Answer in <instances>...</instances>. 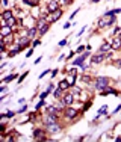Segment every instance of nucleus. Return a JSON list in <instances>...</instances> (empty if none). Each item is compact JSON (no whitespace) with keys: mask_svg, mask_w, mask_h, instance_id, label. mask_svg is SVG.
I'll return each mask as SVG.
<instances>
[{"mask_svg":"<svg viewBox=\"0 0 121 142\" xmlns=\"http://www.w3.org/2000/svg\"><path fill=\"white\" fill-rule=\"evenodd\" d=\"M14 115H15V112H12V110H8V112L5 113V117H6V118H12Z\"/></svg>","mask_w":121,"mask_h":142,"instance_id":"nucleus-23","label":"nucleus"},{"mask_svg":"<svg viewBox=\"0 0 121 142\" xmlns=\"http://www.w3.org/2000/svg\"><path fill=\"white\" fill-rule=\"evenodd\" d=\"M74 97H76L74 94H65L64 97H62V100L65 101L67 106H73V103H74Z\"/></svg>","mask_w":121,"mask_h":142,"instance_id":"nucleus-8","label":"nucleus"},{"mask_svg":"<svg viewBox=\"0 0 121 142\" xmlns=\"http://www.w3.org/2000/svg\"><path fill=\"white\" fill-rule=\"evenodd\" d=\"M27 73H29V71H26V73H24V74H21V76H20V79H18V83H21L23 80H24V77H26V76H27Z\"/></svg>","mask_w":121,"mask_h":142,"instance_id":"nucleus-27","label":"nucleus"},{"mask_svg":"<svg viewBox=\"0 0 121 142\" xmlns=\"http://www.w3.org/2000/svg\"><path fill=\"white\" fill-rule=\"evenodd\" d=\"M61 17H62V12H61V11L52 12V17L49 18V23H55V21H58V20H59Z\"/></svg>","mask_w":121,"mask_h":142,"instance_id":"nucleus-11","label":"nucleus"},{"mask_svg":"<svg viewBox=\"0 0 121 142\" xmlns=\"http://www.w3.org/2000/svg\"><path fill=\"white\" fill-rule=\"evenodd\" d=\"M82 80H83V83H89V82H91V77H89V76H83V77H82Z\"/></svg>","mask_w":121,"mask_h":142,"instance_id":"nucleus-25","label":"nucleus"},{"mask_svg":"<svg viewBox=\"0 0 121 142\" xmlns=\"http://www.w3.org/2000/svg\"><path fill=\"white\" fill-rule=\"evenodd\" d=\"M71 88H73V94H74V95H80V94H82V91H80L79 88H74V86H71Z\"/></svg>","mask_w":121,"mask_h":142,"instance_id":"nucleus-22","label":"nucleus"},{"mask_svg":"<svg viewBox=\"0 0 121 142\" xmlns=\"http://www.w3.org/2000/svg\"><path fill=\"white\" fill-rule=\"evenodd\" d=\"M47 95H49V92H47V91H44L43 94L39 95V98H41V100H45V98H47Z\"/></svg>","mask_w":121,"mask_h":142,"instance_id":"nucleus-29","label":"nucleus"},{"mask_svg":"<svg viewBox=\"0 0 121 142\" xmlns=\"http://www.w3.org/2000/svg\"><path fill=\"white\" fill-rule=\"evenodd\" d=\"M32 53H33V48H30V50H29V51H27V55H26V56H27V58H29V56H32Z\"/></svg>","mask_w":121,"mask_h":142,"instance_id":"nucleus-36","label":"nucleus"},{"mask_svg":"<svg viewBox=\"0 0 121 142\" xmlns=\"http://www.w3.org/2000/svg\"><path fill=\"white\" fill-rule=\"evenodd\" d=\"M26 110H27V106L24 104L23 107H20V109H18V113H23V112H26Z\"/></svg>","mask_w":121,"mask_h":142,"instance_id":"nucleus-33","label":"nucleus"},{"mask_svg":"<svg viewBox=\"0 0 121 142\" xmlns=\"http://www.w3.org/2000/svg\"><path fill=\"white\" fill-rule=\"evenodd\" d=\"M59 2L58 0H50L49 3H47V11H49V14H52V12H56L59 11Z\"/></svg>","mask_w":121,"mask_h":142,"instance_id":"nucleus-3","label":"nucleus"},{"mask_svg":"<svg viewBox=\"0 0 121 142\" xmlns=\"http://www.w3.org/2000/svg\"><path fill=\"white\" fill-rule=\"evenodd\" d=\"M61 130V126L55 122V124H50V126H47V131L49 133H58V131Z\"/></svg>","mask_w":121,"mask_h":142,"instance_id":"nucleus-10","label":"nucleus"},{"mask_svg":"<svg viewBox=\"0 0 121 142\" xmlns=\"http://www.w3.org/2000/svg\"><path fill=\"white\" fill-rule=\"evenodd\" d=\"M95 89L100 91V92H103V91H106L108 89V86H109V77H97L95 79Z\"/></svg>","mask_w":121,"mask_h":142,"instance_id":"nucleus-1","label":"nucleus"},{"mask_svg":"<svg viewBox=\"0 0 121 142\" xmlns=\"http://www.w3.org/2000/svg\"><path fill=\"white\" fill-rule=\"evenodd\" d=\"M47 24H50V23H49V20H45V18H39V20H38V23H36V27H38V30H43Z\"/></svg>","mask_w":121,"mask_h":142,"instance_id":"nucleus-12","label":"nucleus"},{"mask_svg":"<svg viewBox=\"0 0 121 142\" xmlns=\"http://www.w3.org/2000/svg\"><path fill=\"white\" fill-rule=\"evenodd\" d=\"M61 95H62V89L58 86V89H56L55 92H53V97H55L56 100H59V98H61Z\"/></svg>","mask_w":121,"mask_h":142,"instance_id":"nucleus-19","label":"nucleus"},{"mask_svg":"<svg viewBox=\"0 0 121 142\" xmlns=\"http://www.w3.org/2000/svg\"><path fill=\"white\" fill-rule=\"evenodd\" d=\"M83 50H85V46H79V47H77V53H83Z\"/></svg>","mask_w":121,"mask_h":142,"instance_id":"nucleus-31","label":"nucleus"},{"mask_svg":"<svg viewBox=\"0 0 121 142\" xmlns=\"http://www.w3.org/2000/svg\"><path fill=\"white\" fill-rule=\"evenodd\" d=\"M104 59H106V55L100 51L99 55H94V56L91 58V62H92V64L95 65V64H101V62H103V60H104Z\"/></svg>","mask_w":121,"mask_h":142,"instance_id":"nucleus-5","label":"nucleus"},{"mask_svg":"<svg viewBox=\"0 0 121 142\" xmlns=\"http://www.w3.org/2000/svg\"><path fill=\"white\" fill-rule=\"evenodd\" d=\"M6 24H8V26H11V27H14V26L17 24V20H15V17H12V18H9V20H6Z\"/></svg>","mask_w":121,"mask_h":142,"instance_id":"nucleus-21","label":"nucleus"},{"mask_svg":"<svg viewBox=\"0 0 121 142\" xmlns=\"http://www.w3.org/2000/svg\"><path fill=\"white\" fill-rule=\"evenodd\" d=\"M41 60H43V56H39V58H38V59L35 60V65H36V64H39V62H41Z\"/></svg>","mask_w":121,"mask_h":142,"instance_id":"nucleus-37","label":"nucleus"},{"mask_svg":"<svg viewBox=\"0 0 121 142\" xmlns=\"http://www.w3.org/2000/svg\"><path fill=\"white\" fill-rule=\"evenodd\" d=\"M106 112H108V106H106V104H103V106L100 107V110L97 112V117H95V118H99L100 115H103V113H106Z\"/></svg>","mask_w":121,"mask_h":142,"instance_id":"nucleus-18","label":"nucleus"},{"mask_svg":"<svg viewBox=\"0 0 121 142\" xmlns=\"http://www.w3.org/2000/svg\"><path fill=\"white\" fill-rule=\"evenodd\" d=\"M58 86H59V88H61L62 91H67V89H68V88H70L71 85L68 83V80H62V82H59V85H58Z\"/></svg>","mask_w":121,"mask_h":142,"instance_id":"nucleus-15","label":"nucleus"},{"mask_svg":"<svg viewBox=\"0 0 121 142\" xmlns=\"http://www.w3.org/2000/svg\"><path fill=\"white\" fill-rule=\"evenodd\" d=\"M88 55H89V51H88V53H85V55H82L79 59H76L74 62H73V65H76V67H77V65H80V67H82V65H83V60L86 59V56H88Z\"/></svg>","mask_w":121,"mask_h":142,"instance_id":"nucleus-13","label":"nucleus"},{"mask_svg":"<svg viewBox=\"0 0 121 142\" xmlns=\"http://www.w3.org/2000/svg\"><path fill=\"white\" fill-rule=\"evenodd\" d=\"M55 122H58V113H47V117L44 118L45 126H50V124H55Z\"/></svg>","mask_w":121,"mask_h":142,"instance_id":"nucleus-4","label":"nucleus"},{"mask_svg":"<svg viewBox=\"0 0 121 142\" xmlns=\"http://www.w3.org/2000/svg\"><path fill=\"white\" fill-rule=\"evenodd\" d=\"M64 113H65V117H67V118L73 119V118H76V117H77L79 110H77V109H74L73 106H67L65 109H64Z\"/></svg>","mask_w":121,"mask_h":142,"instance_id":"nucleus-2","label":"nucleus"},{"mask_svg":"<svg viewBox=\"0 0 121 142\" xmlns=\"http://www.w3.org/2000/svg\"><path fill=\"white\" fill-rule=\"evenodd\" d=\"M33 46H35V47L39 46V39H35V41H33Z\"/></svg>","mask_w":121,"mask_h":142,"instance_id":"nucleus-39","label":"nucleus"},{"mask_svg":"<svg viewBox=\"0 0 121 142\" xmlns=\"http://www.w3.org/2000/svg\"><path fill=\"white\" fill-rule=\"evenodd\" d=\"M49 27H50V24H47V26H45V27H44V29H43V30H39V33H41V35H44L45 32L49 30Z\"/></svg>","mask_w":121,"mask_h":142,"instance_id":"nucleus-28","label":"nucleus"},{"mask_svg":"<svg viewBox=\"0 0 121 142\" xmlns=\"http://www.w3.org/2000/svg\"><path fill=\"white\" fill-rule=\"evenodd\" d=\"M70 27H71V23H70V21L64 24V29H70Z\"/></svg>","mask_w":121,"mask_h":142,"instance_id":"nucleus-35","label":"nucleus"},{"mask_svg":"<svg viewBox=\"0 0 121 142\" xmlns=\"http://www.w3.org/2000/svg\"><path fill=\"white\" fill-rule=\"evenodd\" d=\"M33 138H35V139H45V138H47V135H45L44 130L36 129V130H33Z\"/></svg>","mask_w":121,"mask_h":142,"instance_id":"nucleus-9","label":"nucleus"},{"mask_svg":"<svg viewBox=\"0 0 121 142\" xmlns=\"http://www.w3.org/2000/svg\"><path fill=\"white\" fill-rule=\"evenodd\" d=\"M110 44H112V50H121V35L115 36Z\"/></svg>","mask_w":121,"mask_h":142,"instance_id":"nucleus-7","label":"nucleus"},{"mask_svg":"<svg viewBox=\"0 0 121 142\" xmlns=\"http://www.w3.org/2000/svg\"><path fill=\"white\" fill-rule=\"evenodd\" d=\"M36 30H38V27H30V29L27 30V36H29L30 39H33L35 35H36Z\"/></svg>","mask_w":121,"mask_h":142,"instance_id":"nucleus-16","label":"nucleus"},{"mask_svg":"<svg viewBox=\"0 0 121 142\" xmlns=\"http://www.w3.org/2000/svg\"><path fill=\"white\" fill-rule=\"evenodd\" d=\"M45 91H47V92L50 94V92L53 91V85H52V83H49V86H47V89H45Z\"/></svg>","mask_w":121,"mask_h":142,"instance_id":"nucleus-30","label":"nucleus"},{"mask_svg":"<svg viewBox=\"0 0 121 142\" xmlns=\"http://www.w3.org/2000/svg\"><path fill=\"white\" fill-rule=\"evenodd\" d=\"M110 48H112V44H109V42H103L101 47H100V51H101V53H108Z\"/></svg>","mask_w":121,"mask_h":142,"instance_id":"nucleus-14","label":"nucleus"},{"mask_svg":"<svg viewBox=\"0 0 121 142\" xmlns=\"http://www.w3.org/2000/svg\"><path fill=\"white\" fill-rule=\"evenodd\" d=\"M67 44V39H62V41H59V47H64Z\"/></svg>","mask_w":121,"mask_h":142,"instance_id":"nucleus-34","label":"nucleus"},{"mask_svg":"<svg viewBox=\"0 0 121 142\" xmlns=\"http://www.w3.org/2000/svg\"><path fill=\"white\" fill-rule=\"evenodd\" d=\"M49 73H50V70H45V71H43V73L39 74V79H43V77H44V76H47Z\"/></svg>","mask_w":121,"mask_h":142,"instance_id":"nucleus-32","label":"nucleus"},{"mask_svg":"<svg viewBox=\"0 0 121 142\" xmlns=\"http://www.w3.org/2000/svg\"><path fill=\"white\" fill-rule=\"evenodd\" d=\"M0 92H2V94L6 92V86H2V88H0Z\"/></svg>","mask_w":121,"mask_h":142,"instance_id":"nucleus-40","label":"nucleus"},{"mask_svg":"<svg viewBox=\"0 0 121 142\" xmlns=\"http://www.w3.org/2000/svg\"><path fill=\"white\" fill-rule=\"evenodd\" d=\"M43 106H44V100H41V101L35 106V109H36V110H39V107H43Z\"/></svg>","mask_w":121,"mask_h":142,"instance_id":"nucleus-26","label":"nucleus"},{"mask_svg":"<svg viewBox=\"0 0 121 142\" xmlns=\"http://www.w3.org/2000/svg\"><path fill=\"white\" fill-rule=\"evenodd\" d=\"M15 77H17V74H9V76H6V77L3 79V82H5V83H8V82H12V80H14Z\"/></svg>","mask_w":121,"mask_h":142,"instance_id":"nucleus-20","label":"nucleus"},{"mask_svg":"<svg viewBox=\"0 0 121 142\" xmlns=\"http://www.w3.org/2000/svg\"><path fill=\"white\" fill-rule=\"evenodd\" d=\"M120 110H121V104H120V106H118V107H117V109H115V110H114V113H118V112H120Z\"/></svg>","mask_w":121,"mask_h":142,"instance_id":"nucleus-38","label":"nucleus"},{"mask_svg":"<svg viewBox=\"0 0 121 142\" xmlns=\"http://www.w3.org/2000/svg\"><path fill=\"white\" fill-rule=\"evenodd\" d=\"M92 2H94V3H99L100 0H92Z\"/></svg>","mask_w":121,"mask_h":142,"instance_id":"nucleus-41","label":"nucleus"},{"mask_svg":"<svg viewBox=\"0 0 121 142\" xmlns=\"http://www.w3.org/2000/svg\"><path fill=\"white\" fill-rule=\"evenodd\" d=\"M14 17V14H12V11H5L3 14H2V18L6 21V20H9V18H12Z\"/></svg>","mask_w":121,"mask_h":142,"instance_id":"nucleus-17","label":"nucleus"},{"mask_svg":"<svg viewBox=\"0 0 121 142\" xmlns=\"http://www.w3.org/2000/svg\"><path fill=\"white\" fill-rule=\"evenodd\" d=\"M114 65H115L117 68H121V59H115L114 60Z\"/></svg>","mask_w":121,"mask_h":142,"instance_id":"nucleus-24","label":"nucleus"},{"mask_svg":"<svg viewBox=\"0 0 121 142\" xmlns=\"http://www.w3.org/2000/svg\"><path fill=\"white\" fill-rule=\"evenodd\" d=\"M12 29H14V27H11V26H8V24L2 26V38L11 36V35H12Z\"/></svg>","mask_w":121,"mask_h":142,"instance_id":"nucleus-6","label":"nucleus"}]
</instances>
